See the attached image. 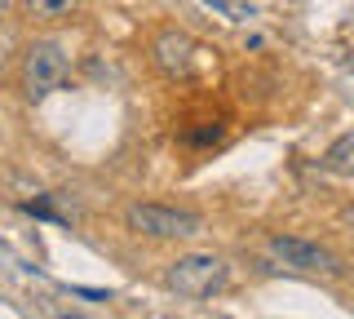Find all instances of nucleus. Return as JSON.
Returning <instances> with one entry per match:
<instances>
[{
    "mask_svg": "<svg viewBox=\"0 0 354 319\" xmlns=\"http://www.w3.org/2000/svg\"><path fill=\"white\" fill-rule=\"evenodd\" d=\"M71 71V53L58 40H31L22 49V67H18V84L27 102H44L49 93H58Z\"/></svg>",
    "mask_w": 354,
    "mask_h": 319,
    "instance_id": "nucleus-1",
    "label": "nucleus"
},
{
    "mask_svg": "<svg viewBox=\"0 0 354 319\" xmlns=\"http://www.w3.org/2000/svg\"><path fill=\"white\" fill-rule=\"evenodd\" d=\"M124 226L142 239H191L204 230V217L191 213V208H177V204H129L124 208Z\"/></svg>",
    "mask_w": 354,
    "mask_h": 319,
    "instance_id": "nucleus-2",
    "label": "nucleus"
},
{
    "mask_svg": "<svg viewBox=\"0 0 354 319\" xmlns=\"http://www.w3.org/2000/svg\"><path fill=\"white\" fill-rule=\"evenodd\" d=\"M164 284L177 297H213L230 284V266L221 257H213V253H182V257L169 262Z\"/></svg>",
    "mask_w": 354,
    "mask_h": 319,
    "instance_id": "nucleus-3",
    "label": "nucleus"
},
{
    "mask_svg": "<svg viewBox=\"0 0 354 319\" xmlns=\"http://www.w3.org/2000/svg\"><path fill=\"white\" fill-rule=\"evenodd\" d=\"M266 253H270L279 266L288 271H301V275H337V257L328 248L310 244V239H297V235H270L266 239Z\"/></svg>",
    "mask_w": 354,
    "mask_h": 319,
    "instance_id": "nucleus-4",
    "label": "nucleus"
},
{
    "mask_svg": "<svg viewBox=\"0 0 354 319\" xmlns=\"http://www.w3.org/2000/svg\"><path fill=\"white\" fill-rule=\"evenodd\" d=\"M151 58L169 80H182V75H191V67H195V40L177 27H164L160 36L151 40Z\"/></svg>",
    "mask_w": 354,
    "mask_h": 319,
    "instance_id": "nucleus-5",
    "label": "nucleus"
},
{
    "mask_svg": "<svg viewBox=\"0 0 354 319\" xmlns=\"http://www.w3.org/2000/svg\"><path fill=\"white\" fill-rule=\"evenodd\" d=\"M319 164H324L328 173H337V178H354V129L341 134V138H332Z\"/></svg>",
    "mask_w": 354,
    "mask_h": 319,
    "instance_id": "nucleus-6",
    "label": "nucleus"
},
{
    "mask_svg": "<svg viewBox=\"0 0 354 319\" xmlns=\"http://www.w3.org/2000/svg\"><path fill=\"white\" fill-rule=\"evenodd\" d=\"M80 0H27V18L36 23H58V18H71Z\"/></svg>",
    "mask_w": 354,
    "mask_h": 319,
    "instance_id": "nucleus-7",
    "label": "nucleus"
},
{
    "mask_svg": "<svg viewBox=\"0 0 354 319\" xmlns=\"http://www.w3.org/2000/svg\"><path fill=\"white\" fill-rule=\"evenodd\" d=\"M71 293L75 297H88V302H111V293H102V289H80V284H75Z\"/></svg>",
    "mask_w": 354,
    "mask_h": 319,
    "instance_id": "nucleus-8",
    "label": "nucleus"
},
{
    "mask_svg": "<svg viewBox=\"0 0 354 319\" xmlns=\"http://www.w3.org/2000/svg\"><path fill=\"white\" fill-rule=\"evenodd\" d=\"M204 5H213V9H221V14H230V18H239V14H243L235 0H204Z\"/></svg>",
    "mask_w": 354,
    "mask_h": 319,
    "instance_id": "nucleus-9",
    "label": "nucleus"
},
{
    "mask_svg": "<svg viewBox=\"0 0 354 319\" xmlns=\"http://www.w3.org/2000/svg\"><path fill=\"white\" fill-rule=\"evenodd\" d=\"M5 53H9V36H0V67H5Z\"/></svg>",
    "mask_w": 354,
    "mask_h": 319,
    "instance_id": "nucleus-10",
    "label": "nucleus"
},
{
    "mask_svg": "<svg viewBox=\"0 0 354 319\" xmlns=\"http://www.w3.org/2000/svg\"><path fill=\"white\" fill-rule=\"evenodd\" d=\"M346 226H350V230H354V204H350V208H346Z\"/></svg>",
    "mask_w": 354,
    "mask_h": 319,
    "instance_id": "nucleus-11",
    "label": "nucleus"
},
{
    "mask_svg": "<svg viewBox=\"0 0 354 319\" xmlns=\"http://www.w3.org/2000/svg\"><path fill=\"white\" fill-rule=\"evenodd\" d=\"M58 319H80V315H58Z\"/></svg>",
    "mask_w": 354,
    "mask_h": 319,
    "instance_id": "nucleus-12",
    "label": "nucleus"
},
{
    "mask_svg": "<svg viewBox=\"0 0 354 319\" xmlns=\"http://www.w3.org/2000/svg\"><path fill=\"white\" fill-rule=\"evenodd\" d=\"M5 5H9V0H0V9H5Z\"/></svg>",
    "mask_w": 354,
    "mask_h": 319,
    "instance_id": "nucleus-13",
    "label": "nucleus"
}]
</instances>
